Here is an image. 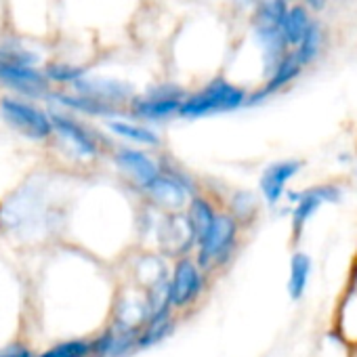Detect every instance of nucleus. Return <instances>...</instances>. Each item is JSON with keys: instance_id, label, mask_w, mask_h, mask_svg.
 <instances>
[{"instance_id": "1", "label": "nucleus", "mask_w": 357, "mask_h": 357, "mask_svg": "<svg viewBox=\"0 0 357 357\" xmlns=\"http://www.w3.org/2000/svg\"><path fill=\"white\" fill-rule=\"evenodd\" d=\"M246 101H248V95L244 89L227 82L225 78H215L204 89H200L183 99L178 116L196 120V118H204L211 114H223V112L238 109Z\"/></svg>"}, {"instance_id": "2", "label": "nucleus", "mask_w": 357, "mask_h": 357, "mask_svg": "<svg viewBox=\"0 0 357 357\" xmlns=\"http://www.w3.org/2000/svg\"><path fill=\"white\" fill-rule=\"evenodd\" d=\"M240 234V223L229 213H217L208 234L196 246V263L206 273L223 267L236 250Z\"/></svg>"}, {"instance_id": "3", "label": "nucleus", "mask_w": 357, "mask_h": 357, "mask_svg": "<svg viewBox=\"0 0 357 357\" xmlns=\"http://www.w3.org/2000/svg\"><path fill=\"white\" fill-rule=\"evenodd\" d=\"M147 200L155 206L162 208L166 215H176V213H185L194 190L188 183V176L181 172H174V170H166L160 164V174L141 190Z\"/></svg>"}, {"instance_id": "4", "label": "nucleus", "mask_w": 357, "mask_h": 357, "mask_svg": "<svg viewBox=\"0 0 357 357\" xmlns=\"http://www.w3.org/2000/svg\"><path fill=\"white\" fill-rule=\"evenodd\" d=\"M0 112H3V118L17 132H22L24 137H28L32 141H45L53 135L51 116L26 99L3 97V101H0Z\"/></svg>"}, {"instance_id": "5", "label": "nucleus", "mask_w": 357, "mask_h": 357, "mask_svg": "<svg viewBox=\"0 0 357 357\" xmlns=\"http://www.w3.org/2000/svg\"><path fill=\"white\" fill-rule=\"evenodd\" d=\"M204 290V271L192 257L174 261L172 275L168 280V307L172 311L190 309Z\"/></svg>"}, {"instance_id": "6", "label": "nucleus", "mask_w": 357, "mask_h": 357, "mask_svg": "<svg viewBox=\"0 0 357 357\" xmlns=\"http://www.w3.org/2000/svg\"><path fill=\"white\" fill-rule=\"evenodd\" d=\"M188 95L172 84L155 86L141 97L130 99V114L145 122H160L170 116H178L181 103Z\"/></svg>"}, {"instance_id": "7", "label": "nucleus", "mask_w": 357, "mask_h": 357, "mask_svg": "<svg viewBox=\"0 0 357 357\" xmlns=\"http://www.w3.org/2000/svg\"><path fill=\"white\" fill-rule=\"evenodd\" d=\"M0 86L13 91L20 97L43 99L51 95V82L45 72L36 70L34 66L22 63H7L0 61Z\"/></svg>"}, {"instance_id": "8", "label": "nucleus", "mask_w": 357, "mask_h": 357, "mask_svg": "<svg viewBox=\"0 0 357 357\" xmlns=\"http://www.w3.org/2000/svg\"><path fill=\"white\" fill-rule=\"evenodd\" d=\"M49 116H51L53 132H57L78 155H82V158H97L99 155V149H101L99 141L89 126H84L82 122H78L70 114L51 112Z\"/></svg>"}, {"instance_id": "9", "label": "nucleus", "mask_w": 357, "mask_h": 357, "mask_svg": "<svg viewBox=\"0 0 357 357\" xmlns=\"http://www.w3.org/2000/svg\"><path fill=\"white\" fill-rule=\"evenodd\" d=\"M114 160H116V166L130 178L139 190H143L151 178H155L160 174V162L141 149L122 147L114 153Z\"/></svg>"}, {"instance_id": "10", "label": "nucleus", "mask_w": 357, "mask_h": 357, "mask_svg": "<svg viewBox=\"0 0 357 357\" xmlns=\"http://www.w3.org/2000/svg\"><path fill=\"white\" fill-rule=\"evenodd\" d=\"M340 198V192L336 188L324 185V188H313L303 194H292V200H296L294 213H292V229L294 234H301L305 223L311 219V215L324 204V202H336Z\"/></svg>"}, {"instance_id": "11", "label": "nucleus", "mask_w": 357, "mask_h": 357, "mask_svg": "<svg viewBox=\"0 0 357 357\" xmlns=\"http://www.w3.org/2000/svg\"><path fill=\"white\" fill-rule=\"evenodd\" d=\"M298 168H301V162H296V160L275 162L265 168V172L261 176V192L269 206H275L280 202V198L286 190V183L298 172Z\"/></svg>"}, {"instance_id": "12", "label": "nucleus", "mask_w": 357, "mask_h": 357, "mask_svg": "<svg viewBox=\"0 0 357 357\" xmlns=\"http://www.w3.org/2000/svg\"><path fill=\"white\" fill-rule=\"evenodd\" d=\"M301 70H303V66H301V61L296 59L294 51H292V53H286V55L275 63V68L271 70L267 84H265V86H263V89L252 97V99H250V103L261 101V99H265V97L273 95L275 91L284 89L286 84H290V82L301 74Z\"/></svg>"}, {"instance_id": "13", "label": "nucleus", "mask_w": 357, "mask_h": 357, "mask_svg": "<svg viewBox=\"0 0 357 357\" xmlns=\"http://www.w3.org/2000/svg\"><path fill=\"white\" fill-rule=\"evenodd\" d=\"M176 326V317L172 309H164L160 313H153L139 330L137 336V349H145L151 347L155 342H160L162 338H166Z\"/></svg>"}, {"instance_id": "14", "label": "nucleus", "mask_w": 357, "mask_h": 357, "mask_svg": "<svg viewBox=\"0 0 357 357\" xmlns=\"http://www.w3.org/2000/svg\"><path fill=\"white\" fill-rule=\"evenodd\" d=\"M185 217H188V223L194 231V238H196V246L202 242V238L208 234L215 217H217V211L213 206V202L204 196H192L188 208H185Z\"/></svg>"}, {"instance_id": "15", "label": "nucleus", "mask_w": 357, "mask_h": 357, "mask_svg": "<svg viewBox=\"0 0 357 357\" xmlns=\"http://www.w3.org/2000/svg\"><path fill=\"white\" fill-rule=\"evenodd\" d=\"M311 26V17H309V11L301 5L296 7H290L280 24V34L286 43V47H298V43L303 40L305 32L309 30Z\"/></svg>"}, {"instance_id": "16", "label": "nucleus", "mask_w": 357, "mask_h": 357, "mask_svg": "<svg viewBox=\"0 0 357 357\" xmlns=\"http://www.w3.org/2000/svg\"><path fill=\"white\" fill-rule=\"evenodd\" d=\"M107 128L116 135L122 137L130 143L137 145H149V147H160V137L153 128H147L143 124L137 122H128V120H107Z\"/></svg>"}, {"instance_id": "17", "label": "nucleus", "mask_w": 357, "mask_h": 357, "mask_svg": "<svg viewBox=\"0 0 357 357\" xmlns=\"http://www.w3.org/2000/svg\"><path fill=\"white\" fill-rule=\"evenodd\" d=\"M288 11L286 0H259L255 15V34L259 32H275Z\"/></svg>"}, {"instance_id": "18", "label": "nucleus", "mask_w": 357, "mask_h": 357, "mask_svg": "<svg viewBox=\"0 0 357 357\" xmlns=\"http://www.w3.org/2000/svg\"><path fill=\"white\" fill-rule=\"evenodd\" d=\"M324 40H326V34H324L321 24L311 22V26H309V30L305 32L303 40H301L298 47L294 49V55H296V59L301 61V66H309V63H313V61L319 57V53H321V49H324Z\"/></svg>"}, {"instance_id": "19", "label": "nucleus", "mask_w": 357, "mask_h": 357, "mask_svg": "<svg viewBox=\"0 0 357 357\" xmlns=\"http://www.w3.org/2000/svg\"><path fill=\"white\" fill-rule=\"evenodd\" d=\"M309 273H311V259L303 252H296L290 261V280H288V292L294 301L305 294Z\"/></svg>"}, {"instance_id": "20", "label": "nucleus", "mask_w": 357, "mask_h": 357, "mask_svg": "<svg viewBox=\"0 0 357 357\" xmlns=\"http://www.w3.org/2000/svg\"><path fill=\"white\" fill-rule=\"evenodd\" d=\"M34 357H93V340H86V338L63 340Z\"/></svg>"}, {"instance_id": "21", "label": "nucleus", "mask_w": 357, "mask_h": 357, "mask_svg": "<svg viewBox=\"0 0 357 357\" xmlns=\"http://www.w3.org/2000/svg\"><path fill=\"white\" fill-rule=\"evenodd\" d=\"M257 198L250 194V192H238L231 200V217L238 221V223H250L252 217L257 215Z\"/></svg>"}, {"instance_id": "22", "label": "nucleus", "mask_w": 357, "mask_h": 357, "mask_svg": "<svg viewBox=\"0 0 357 357\" xmlns=\"http://www.w3.org/2000/svg\"><path fill=\"white\" fill-rule=\"evenodd\" d=\"M36 59L38 57L32 51H28L26 47H22L17 43H3V45H0V61L22 63V66H34Z\"/></svg>"}, {"instance_id": "23", "label": "nucleus", "mask_w": 357, "mask_h": 357, "mask_svg": "<svg viewBox=\"0 0 357 357\" xmlns=\"http://www.w3.org/2000/svg\"><path fill=\"white\" fill-rule=\"evenodd\" d=\"M45 76L49 78V82H72V84H76L80 78H84V70L70 66V63H51L45 70Z\"/></svg>"}, {"instance_id": "24", "label": "nucleus", "mask_w": 357, "mask_h": 357, "mask_svg": "<svg viewBox=\"0 0 357 357\" xmlns=\"http://www.w3.org/2000/svg\"><path fill=\"white\" fill-rule=\"evenodd\" d=\"M0 357H34L32 349L24 342H13L5 349H0Z\"/></svg>"}, {"instance_id": "25", "label": "nucleus", "mask_w": 357, "mask_h": 357, "mask_svg": "<svg viewBox=\"0 0 357 357\" xmlns=\"http://www.w3.org/2000/svg\"><path fill=\"white\" fill-rule=\"evenodd\" d=\"M307 3V7L309 9H313V11H321V9H326V5L330 3V0H305Z\"/></svg>"}, {"instance_id": "26", "label": "nucleus", "mask_w": 357, "mask_h": 357, "mask_svg": "<svg viewBox=\"0 0 357 357\" xmlns=\"http://www.w3.org/2000/svg\"><path fill=\"white\" fill-rule=\"evenodd\" d=\"M286 3H288V0H286Z\"/></svg>"}]
</instances>
